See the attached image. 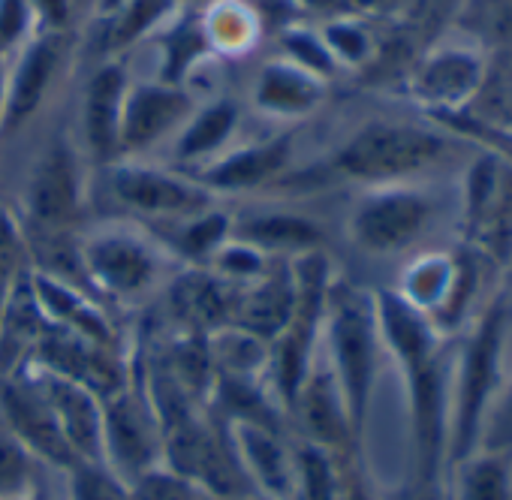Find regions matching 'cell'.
Segmentation results:
<instances>
[{"label": "cell", "instance_id": "6da1fadb", "mask_svg": "<svg viewBox=\"0 0 512 500\" xmlns=\"http://www.w3.org/2000/svg\"><path fill=\"white\" fill-rule=\"evenodd\" d=\"M380 335L404 365L410 392V422L416 449V485L443 491L446 434H449V359L446 338L425 314L410 308L398 293L374 299Z\"/></svg>", "mask_w": 512, "mask_h": 500}, {"label": "cell", "instance_id": "7a4b0ae2", "mask_svg": "<svg viewBox=\"0 0 512 500\" xmlns=\"http://www.w3.org/2000/svg\"><path fill=\"white\" fill-rule=\"evenodd\" d=\"M509 335L506 293H494L467 323L449 395L446 461L458 467L479 449L485 413L503 383V353Z\"/></svg>", "mask_w": 512, "mask_h": 500}, {"label": "cell", "instance_id": "3957f363", "mask_svg": "<svg viewBox=\"0 0 512 500\" xmlns=\"http://www.w3.org/2000/svg\"><path fill=\"white\" fill-rule=\"evenodd\" d=\"M449 139L416 124H368L335 157V166L359 181H398L437 166Z\"/></svg>", "mask_w": 512, "mask_h": 500}, {"label": "cell", "instance_id": "277c9868", "mask_svg": "<svg viewBox=\"0 0 512 500\" xmlns=\"http://www.w3.org/2000/svg\"><path fill=\"white\" fill-rule=\"evenodd\" d=\"M332 350L338 365V386L353 428L365 425L374 371H377V305L353 287H341L332 296Z\"/></svg>", "mask_w": 512, "mask_h": 500}, {"label": "cell", "instance_id": "5b68a950", "mask_svg": "<svg viewBox=\"0 0 512 500\" xmlns=\"http://www.w3.org/2000/svg\"><path fill=\"white\" fill-rule=\"evenodd\" d=\"M434 217V202L410 187L374 193L353 214V238L371 254H395L413 244Z\"/></svg>", "mask_w": 512, "mask_h": 500}, {"label": "cell", "instance_id": "8992f818", "mask_svg": "<svg viewBox=\"0 0 512 500\" xmlns=\"http://www.w3.org/2000/svg\"><path fill=\"white\" fill-rule=\"evenodd\" d=\"M488 61L470 43H449L434 49L413 73V94L425 103L434 115L464 112L482 82H485Z\"/></svg>", "mask_w": 512, "mask_h": 500}, {"label": "cell", "instance_id": "52a82bcc", "mask_svg": "<svg viewBox=\"0 0 512 500\" xmlns=\"http://www.w3.org/2000/svg\"><path fill=\"white\" fill-rule=\"evenodd\" d=\"M461 244L488 269L512 272V160H503L488 196L470 214H461Z\"/></svg>", "mask_w": 512, "mask_h": 500}, {"label": "cell", "instance_id": "ba28073f", "mask_svg": "<svg viewBox=\"0 0 512 500\" xmlns=\"http://www.w3.org/2000/svg\"><path fill=\"white\" fill-rule=\"evenodd\" d=\"M190 109L187 94L175 88H136L121 109V145L142 148L166 133Z\"/></svg>", "mask_w": 512, "mask_h": 500}, {"label": "cell", "instance_id": "9c48e42d", "mask_svg": "<svg viewBox=\"0 0 512 500\" xmlns=\"http://www.w3.org/2000/svg\"><path fill=\"white\" fill-rule=\"evenodd\" d=\"M40 395L55 413V422L70 443V449L82 452L85 458H97L100 452V413L91 401V395L76 380L52 377L40 386Z\"/></svg>", "mask_w": 512, "mask_h": 500}, {"label": "cell", "instance_id": "30bf717a", "mask_svg": "<svg viewBox=\"0 0 512 500\" xmlns=\"http://www.w3.org/2000/svg\"><path fill=\"white\" fill-rule=\"evenodd\" d=\"M4 407H7L13 431L19 437H25L34 449H40L43 455H49L61 464L73 461V449L64 440V434L55 422V413L40 392H25V389L10 386L4 395Z\"/></svg>", "mask_w": 512, "mask_h": 500}, {"label": "cell", "instance_id": "8fae6325", "mask_svg": "<svg viewBox=\"0 0 512 500\" xmlns=\"http://www.w3.org/2000/svg\"><path fill=\"white\" fill-rule=\"evenodd\" d=\"M115 190L124 202L142 211H193L205 205V193L187 187L178 178L145 169H121L115 175Z\"/></svg>", "mask_w": 512, "mask_h": 500}, {"label": "cell", "instance_id": "7c38bea8", "mask_svg": "<svg viewBox=\"0 0 512 500\" xmlns=\"http://www.w3.org/2000/svg\"><path fill=\"white\" fill-rule=\"evenodd\" d=\"M455 278H458V250H452V254H425L407 266L404 287L398 296L410 308H416L419 314L434 320L440 314V308L446 305V299L455 287Z\"/></svg>", "mask_w": 512, "mask_h": 500}, {"label": "cell", "instance_id": "4fadbf2b", "mask_svg": "<svg viewBox=\"0 0 512 500\" xmlns=\"http://www.w3.org/2000/svg\"><path fill=\"white\" fill-rule=\"evenodd\" d=\"M58 61H61V37H43L28 49L13 79V91L7 103V127H16L37 109L49 79L58 70Z\"/></svg>", "mask_w": 512, "mask_h": 500}, {"label": "cell", "instance_id": "5bb4252c", "mask_svg": "<svg viewBox=\"0 0 512 500\" xmlns=\"http://www.w3.org/2000/svg\"><path fill=\"white\" fill-rule=\"evenodd\" d=\"M121 109H124V73L106 67L94 76L88 88V139L97 154H112L121 148Z\"/></svg>", "mask_w": 512, "mask_h": 500}, {"label": "cell", "instance_id": "9a60e30c", "mask_svg": "<svg viewBox=\"0 0 512 500\" xmlns=\"http://www.w3.org/2000/svg\"><path fill=\"white\" fill-rule=\"evenodd\" d=\"M455 28L482 55L512 52V0H461Z\"/></svg>", "mask_w": 512, "mask_h": 500}, {"label": "cell", "instance_id": "2e32d148", "mask_svg": "<svg viewBox=\"0 0 512 500\" xmlns=\"http://www.w3.org/2000/svg\"><path fill=\"white\" fill-rule=\"evenodd\" d=\"M302 419L308 425V431L323 443V446H344L350 440V434L356 431L341 395V386L320 374L314 377L305 392H302Z\"/></svg>", "mask_w": 512, "mask_h": 500}, {"label": "cell", "instance_id": "e0dca14e", "mask_svg": "<svg viewBox=\"0 0 512 500\" xmlns=\"http://www.w3.org/2000/svg\"><path fill=\"white\" fill-rule=\"evenodd\" d=\"M31 202H34V211L40 220H67L79 202V181H76V172H73V160L64 148L52 151L37 178H34V193H31Z\"/></svg>", "mask_w": 512, "mask_h": 500}, {"label": "cell", "instance_id": "ac0fdd59", "mask_svg": "<svg viewBox=\"0 0 512 500\" xmlns=\"http://www.w3.org/2000/svg\"><path fill=\"white\" fill-rule=\"evenodd\" d=\"M91 269L109 290L130 293L148 281L151 257L133 241L106 238V241L94 244V250H91Z\"/></svg>", "mask_w": 512, "mask_h": 500}, {"label": "cell", "instance_id": "d6986e66", "mask_svg": "<svg viewBox=\"0 0 512 500\" xmlns=\"http://www.w3.org/2000/svg\"><path fill=\"white\" fill-rule=\"evenodd\" d=\"M458 500H512V452H473L458 467Z\"/></svg>", "mask_w": 512, "mask_h": 500}, {"label": "cell", "instance_id": "ffe728a7", "mask_svg": "<svg viewBox=\"0 0 512 500\" xmlns=\"http://www.w3.org/2000/svg\"><path fill=\"white\" fill-rule=\"evenodd\" d=\"M323 97V88L302 70L287 64H272L256 85V100L275 112H308Z\"/></svg>", "mask_w": 512, "mask_h": 500}, {"label": "cell", "instance_id": "44dd1931", "mask_svg": "<svg viewBox=\"0 0 512 500\" xmlns=\"http://www.w3.org/2000/svg\"><path fill=\"white\" fill-rule=\"evenodd\" d=\"M287 151H290L287 139H278V142H269L260 148H247V151L223 160L208 175V181L217 187H253V184L266 181L272 172H278L287 163Z\"/></svg>", "mask_w": 512, "mask_h": 500}, {"label": "cell", "instance_id": "7402d4cb", "mask_svg": "<svg viewBox=\"0 0 512 500\" xmlns=\"http://www.w3.org/2000/svg\"><path fill=\"white\" fill-rule=\"evenodd\" d=\"M172 305L181 320L193 326H214L226 317V299L220 287L205 275H187L172 290Z\"/></svg>", "mask_w": 512, "mask_h": 500}, {"label": "cell", "instance_id": "603a6c76", "mask_svg": "<svg viewBox=\"0 0 512 500\" xmlns=\"http://www.w3.org/2000/svg\"><path fill=\"white\" fill-rule=\"evenodd\" d=\"M296 311V293L287 281L269 284L241 308V323L260 335H272L290 323Z\"/></svg>", "mask_w": 512, "mask_h": 500}, {"label": "cell", "instance_id": "cb8c5ba5", "mask_svg": "<svg viewBox=\"0 0 512 500\" xmlns=\"http://www.w3.org/2000/svg\"><path fill=\"white\" fill-rule=\"evenodd\" d=\"M109 437L118 452V458L127 467H142L151 455V437L142 422V416L133 410L130 401H118L109 410Z\"/></svg>", "mask_w": 512, "mask_h": 500}, {"label": "cell", "instance_id": "d4e9b609", "mask_svg": "<svg viewBox=\"0 0 512 500\" xmlns=\"http://www.w3.org/2000/svg\"><path fill=\"white\" fill-rule=\"evenodd\" d=\"M238 440L244 446V455L250 461V467L260 473V479L275 488V491H287V461H284V452L281 446L266 434L260 431V425H241L238 431Z\"/></svg>", "mask_w": 512, "mask_h": 500}, {"label": "cell", "instance_id": "484cf974", "mask_svg": "<svg viewBox=\"0 0 512 500\" xmlns=\"http://www.w3.org/2000/svg\"><path fill=\"white\" fill-rule=\"evenodd\" d=\"M232 124H235V106L232 103H214V106H208L190 124V130L184 133L181 154L184 157H193V154H205V151L217 148L229 136Z\"/></svg>", "mask_w": 512, "mask_h": 500}, {"label": "cell", "instance_id": "4316f807", "mask_svg": "<svg viewBox=\"0 0 512 500\" xmlns=\"http://www.w3.org/2000/svg\"><path fill=\"white\" fill-rule=\"evenodd\" d=\"M299 467H302V488H305V500H344L338 473L332 458L317 449L308 446L299 455Z\"/></svg>", "mask_w": 512, "mask_h": 500}, {"label": "cell", "instance_id": "83f0119b", "mask_svg": "<svg viewBox=\"0 0 512 500\" xmlns=\"http://www.w3.org/2000/svg\"><path fill=\"white\" fill-rule=\"evenodd\" d=\"M247 232L253 238H260L266 244H281V247H308L320 238V229L302 217H290V214H275V217H263L253 220L247 226Z\"/></svg>", "mask_w": 512, "mask_h": 500}, {"label": "cell", "instance_id": "f1b7e54d", "mask_svg": "<svg viewBox=\"0 0 512 500\" xmlns=\"http://www.w3.org/2000/svg\"><path fill=\"white\" fill-rule=\"evenodd\" d=\"M479 449L485 452H512V377L500 383L485 422H482V437ZM476 449V452H479Z\"/></svg>", "mask_w": 512, "mask_h": 500}, {"label": "cell", "instance_id": "f546056e", "mask_svg": "<svg viewBox=\"0 0 512 500\" xmlns=\"http://www.w3.org/2000/svg\"><path fill=\"white\" fill-rule=\"evenodd\" d=\"M37 290H40V299H43L61 320H67V323L76 326L79 332H88V335H94V338H106L103 320H100L91 308H85L82 302H76L70 293H64L61 287H55V284H49V281H37Z\"/></svg>", "mask_w": 512, "mask_h": 500}, {"label": "cell", "instance_id": "4dcf8cb0", "mask_svg": "<svg viewBox=\"0 0 512 500\" xmlns=\"http://www.w3.org/2000/svg\"><path fill=\"white\" fill-rule=\"evenodd\" d=\"M169 7V0H130L127 10L121 13L115 31H112V43L115 46H130L145 28H151L163 10Z\"/></svg>", "mask_w": 512, "mask_h": 500}, {"label": "cell", "instance_id": "1f68e13d", "mask_svg": "<svg viewBox=\"0 0 512 500\" xmlns=\"http://www.w3.org/2000/svg\"><path fill=\"white\" fill-rule=\"evenodd\" d=\"M28 476V458L22 452V443L16 440V431L0 425V494L16 491Z\"/></svg>", "mask_w": 512, "mask_h": 500}, {"label": "cell", "instance_id": "d6a6232c", "mask_svg": "<svg viewBox=\"0 0 512 500\" xmlns=\"http://www.w3.org/2000/svg\"><path fill=\"white\" fill-rule=\"evenodd\" d=\"M287 49L293 52V58H296L302 67H308V70H314V73L329 76V73L335 70V61H332L329 46H326V43H320L317 37L305 34V31H293V34H287Z\"/></svg>", "mask_w": 512, "mask_h": 500}, {"label": "cell", "instance_id": "836d02e7", "mask_svg": "<svg viewBox=\"0 0 512 500\" xmlns=\"http://www.w3.org/2000/svg\"><path fill=\"white\" fill-rule=\"evenodd\" d=\"M202 49V34L193 25H181L172 37H169V61H166V79H181L184 67L190 64V58Z\"/></svg>", "mask_w": 512, "mask_h": 500}, {"label": "cell", "instance_id": "e575fe53", "mask_svg": "<svg viewBox=\"0 0 512 500\" xmlns=\"http://www.w3.org/2000/svg\"><path fill=\"white\" fill-rule=\"evenodd\" d=\"M19 235H16V226L13 220L0 211V302H4L10 284H13V275L19 269Z\"/></svg>", "mask_w": 512, "mask_h": 500}, {"label": "cell", "instance_id": "d590c367", "mask_svg": "<svg viewBox=\"0 0 512 500\" xmlns=\"http://www.w3.org/2000/svg\"><path fill=\"white\" fill-rule=\"evenodd\" d=\"M136 500H193V491L178 476L145 473L139 488H136Z\"/></svg>", "mask_w": 512, "mask_h": 500}, {"label": "cell", "instance_id": "8d00e7d4", "mask_svg": "<svg viewBox=\"0 0 512 500\" xmlns=\"http://www.w3.org/2000/svg\"><path fill=\"white\" fill-rule=\"evenodd\" d=\"M326 43L344 58V61H362L368 55V37L362 28L350 22H338L326 31Z\"/></svg>", "mask_w": 512, "mask_h": 500}, {"label": "cell", "instance_id": "74e56055", "mask_svg": "<svg viewBox=\"0 0 512 500\" xmlns=\"http://www.w3.org/2000/svg\"><path fill=\"white\" fill-rule=\"evenodd\" d=\"M76 500H127V497L106 473L85 467L76 476Z\"/></svg>", "mask_w": 512, "mask_h": 500}, {"label": "cell", "instance_id": "f35d334b", "mask_svg": "<svg viewBox=\"0 0 512 500\" xmlns=\"http://www.w3.org/2000/svg\"><path fill=\"white\" fill-rule=\"evenodd\" d=\"M25 28V4L22 0H4L0 4V46L13 43Z\"/></svg>", "mask_w": 512, "mask_h": 500}, {"label": "cell", "instance_id": "ab89813d", "mask_svg": "<svg viewBox=\"0 0 512 500\" xmlns=\"http://www.w3.org/2000/svg\"><path fill=\"white\" fill-rule=\"evenodd\" d=\"M223 229H226V220H223L220 214L205 217L202 223H196V226L187 232V244H190V250H205V247H211V244L223 235Z\"/></svg>", "mask_w": 512, "mask_h": 500}, {"label": "cell", "instance_id": "60d3db41", "mask_svg": "<svg viewBox=\"0 0 512 500\" xmlns=\"http://www.w3.org/2000/svg\"><path fill=\"white\" fill-rule=\"evenodd\" d=\"M305 4H311L317 10H332V13H359V10L380 7L383 0H305Z\"/></svg>", "mask_w": 512, "mask_h": 500}, {"label": "cell", "instance_id": "b9f144b4", "mask_svg": "<svg viewBox=\"0 0 512 500\" xmlns=\"http://www.w3.org/2000/svg\"><path fill=\"white\" fill-rule=\"evenodd\" d=\"M37 4H40V10L46 13L49 22L64 25V19H67V0H37Z\"/></svg>", "mask_w": 512, "mask_h": 500}, {"label": "cell", "instance_id": "7bdbcfd3", "mask_svg": "<svg viewBox=\"0 0 512 500\" xmlns=\"http://www.w3.org/2000/svg\"><path fill=\"white\" fill-rule=\"evenodd\" d=\"M121 4H124V0H103V7H106V10H115V7H121Z\"/></svg>", "mask_w": 512, "mask_h": 500}]
</instances>
